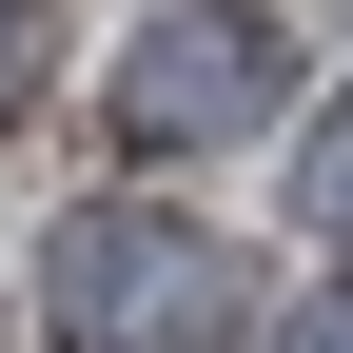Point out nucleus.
<instances>
[{
	"label": "nucleus",
	"instance_id": "obj_2",
	"mask_svg": "<svg viewBox=\"0 0 353 353\" xmlns=\"http://www.w3.org/2000/svg\"><path fill=\"white\" fill-rule=\"evenodd\" d=\"M275 99H294V20H255V0H176L138 59H118V138L138 157H196V138H236Z\"/></svg>",
	"mask_w": 353,
	"mask_h": 353
},
{
	"label": "nucleus",
	"instance_id": "obj_3",
	"mask_svg": "<svg viewBox=\"0 0 353 353\" xmlns=\"http://www.w3.org/2000/svg\"><path fill=\"white\" fill-rule=\"evenodd\" d=\"M294 216H314V236H334V255H353V99H334V118H314V138H294Z\"/></svg>",
	"mask_w": 353,
	"mask_h": 353
},
{
	"label": "nucleus",
	"instance_id": "obj_4",
	"mask_svg": "<svg viewBox=\"0 0 353 353\" xmlns=\"http://www.w3.org/2000/svg\"><path fill=\"white\" fill-rule=\"evenodd\" d=\"M39 59H59V39H39V0H0V118L39 99Z\"/></svg>",
	"mask_w": 353,
	"mask_h": 353
},
{
	"label": "nucleus",
	"instance_id": "obj_1",
	"mask_svg": "<svg viewBox=\"0 0 353 353\" xmlns=\"http://www.w3.org/2000/svg\"><path fill=\"white\" fill-rule=\"evenodd\" d=\"M216 294H236V275H216L176 216H138V196H99V216L39 236V314H59V353H196Z\"/></svg>",
	"mask_w": 353,
	"mask_h": 353
},
{
	"label": "nucleus",
	"instance_id": "obj_5",
	"mask_svg": "<svg viewBox=\"0 0 353 353\" xmlns=\"http://www.w3.org/2000/svg\"><path fill=\"white\" fill-rule=\"evenodd\" d=\"M334 334H353V314H334Z\"/></svg>",
	"mask_w": 353,
	"mask_h": 353
}]
</instances>
